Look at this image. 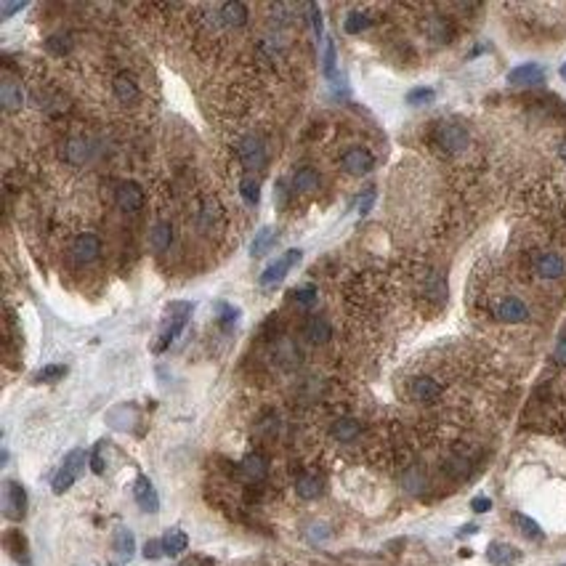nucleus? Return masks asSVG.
<instances>
[{
	"instance_id": "obj_16",
	"label": "nucleus",
	"mask_w": 566,
	"mask_h": 566,
	"mask_svg": "<svg viewBox=\"0 0 566 566\" xmlns=\"http://www.w3.org/2000/svg\"><path fill=\"white\" fill-rule=\"evenodd\" d=\"M3 543H6V550L14 556V561H19V564L24 566H32L30 564V548H27V537L19 532V529H8L6 532V537H3Z\"/></svg>"
},
{
	"instance_id": "obj_44",
	"label": "nucleus",
	"mask_w": 566,
	"mask_h": 566,
	"mask_svg": "<svg viewBox=\"0 0 566 566\" xmlns=\"http://www.w3.org/2000/svg\"><path fill=\"white\" fill-rule=\"evenodd\" d=\"M218 311H221V325L226 327V330L234 325V322H237V317H240V311L232 309V306H226V303H221V306H218Z\"/></svg>"
},
{
	"instance_id": "obj_28",
	"label": "nucleus",
	"mask_w": 566,
	"mask_h": 566,
	"mask_svg": "<svg viewBox=\"0 0 566 566\" xmlns=\"http://www.w3.org/2000/svg\"><path fill=\"white\" fill-rule=\"evenodd\" d=\"M272 245H274V229L272 226H263V229H258L256 240H253V245H250V256L253 258H263L269 250H272Z\"/></svg>"
},
{
	"instance_id": "obj_32",
	"label": "nucleus",
	"mask_w": 566,
	"mask_h": 566,
	"mask_svg": "<svg viewBox=\"0 0 566 566\" xmlns=\"http://www.w3.org/2000/svg\"><path fill=\"white\" fill-rule=\"evenodd\" d=\"M370 24H372V19L367 17L364 11H351V14L346 17V21H343V30L348 35H359V32H364Z\"/></svg>"
},
{
	"instance_id": "obj_19",
	"label": "nucleus",
	"mask_w": 566,
	"mask_h": 566,
	"mask_svg": "<svg viewBox=\"0 0 566 566\" xmlns=\"http://www.w3.org/2000/svg\"><path fill=\"white\" fill-rule=\"evenodd\" d=\"M240 471H242V476L250 481V484H258V481L266 479V473H269V463H266V457H263V455H247V457L242 460Z\"/></svg>"
},
{
	"instance_id": "obj_2",
	"label": "nucleus",
	"mask_w": 566,
	"mask_h": 566,
	"mask_svg": "<svg viewBox=\"0 0 566 566\" xmlns=\"http://www.w3.org/2000/svg\"><path fill=\"white\" fill-rule=\"evenodd\" d=\"M301 256H303V253H301V250H295V247H292V250H287L285 256H279L274 263H269V266H266V269L261 272V276H258V285H261L263 290H269V287H276V285H279V282L285 279V274L290 272V269L295 266V263H298V261H301Z\"/></svg>"
},
{
	"instance_id": "obj_51",
	"label": "nucleus",
	"mask_w": 566,
	"mask_h": 566,
	"mask_svg": "<svg viewBox=\"0 0 566 566\" xmlns=\"http://www.w3.org/2000/svg\"><path fill=\"white\" fill-rule=\"evenodd\" d=\"M476 532V527H463V529H460V534H473Z\"/></svg>"
},
{
	"instance_id": "obj_23",
	"label": "nucleus",
	"mask_w": 566,
	"mask_h": 566,
	"mask_svg": "<svg viewBox=\"0 0 566 566\" xmlns=\"http://www.w3.org/2000/svg\"><path fill=\"white\" fill-rule=\"evenodd\" d=\"M115 553H117V558L120 561H131V556L136 553V540H133V532L131 529H125V527H120L117 532H115Z\"/></svg>"
},
{
	"instance_id": "obj_20",
	"label": "nucleus",
	"mask_w": 566,
	"mask_h": 566,
	"mask_svg": "<svg viewBox=\"0 0 566 566\" xmlns=\"http://www.w3.org/2000/svg\"><path fill=\"white\" fill-rule=\"evenodd\" d=\"M112 91H115V96H117V102L120 104H136L138 102V86L133 77H128V75H117L115 77V83H112Z\"/></svg>"
},
{
	"instance_id": "obj_45",
	"label": "nucleus",
	"mask_w": 566,
	"mask_h": 566,
	"mask_svg": "<svg viewBox=\"0 0 566 566\" xmlns=\"http://www.w3.org/2000/svg\"><path fill=\"white\" fill-rule=\"evenodd\" d=\"M372 205H375V189H367L364 197L359 200V216H367L372 210Z\"/></svg>"
},
{
	"instance_id": "obj_49",
	"label": "nucleus",
	"mask_w": 566,
	"mask_h": 566,
	"mask_svg": "<svg viewBox=\"0 0 566 566\" xmlns=\"http://www.w3.org/2000/svg\"><path fill=\"white\" fill-rule=\"evenodd\" d=\"M471 508H473L476 513H487V511L492 508V500H489V498H473V500H471Z\"/></svg>"
},
{
	"instance_id": "obj_36",
	"label": "nucleus",
	"mask_w": 566,
	"mask_h": 566,
	"mask_svg": "<svg viewBox=\"0 0 566 566\" xmlns=\"http://www.w3.org/2000/svg\"><path fill=\"white\" fill-rule=\"evenodd\" d=\"M64 375H67V367H64V364H48V367H43V370L35 375V380H37V383H56V380H62Z\"/></svg>"
},
{
	"instance_id": "obj_48",
	"label": "nucleus",
	"mask_w": 566,
	"mask_h": 566,
	"mask_svg": "<svg viewBox=\"0 0 566 566\" xmlns=\"http://www.w3.org/2000/svg\"><path fill=\"white\" fill-rule=\"evenodd\" d=\"M276 191H274V200H276V205L282 207L285 205V202H287V184H285V181H282V178H279V181H276Z\"/></svg>"
},
{
	"instance_id": "obj_43",
	"label": "nucleus",
	"mask_w": 566,
	"mask_h": 566,
	"mask_svg": "<svg viewBox=\"0 0 566 566\" xmlns=\"http://www.w3.org/2000/svg\"><path fill=\"white\" fill-rule=\"evenodd\" d=\"M404 489L407 492H420L423 489V473H417V471L404 473Z\"/></svg>"
},
{
	"instance_id": "obj_4",
	"label": "nucleus",
	"mask_w": 566,
	"mask_h": 566,
	"mask_svg": "<svg viewBox=\"0 0 566 566\" xmlns=\"http://www.w3.org/2000/svg\"><path fill=\"white\" fill-rule=\"evenodd\" d=\"M3 513L11 521H19L27 513V492L19 481L8 479L3 484Z\"/></svg>"
},
{
	"instance_id": "obj_11",
	"label": "nucleus",
	"mask_w": 566,
	"mask_h": 566,
	"mask_svg": "<svg viewBox=\"0 0 566 566\" xmlns=\"http://www.w3.org/2000/svg\"><path fill=\"white\" fill-rule=\"evenodd\" d=\"M495 317H498L500 322L518 325V322H527V319H529V309H527L518 298H502L498 306H495Z\"/></svg>"
},
{
	"instance_id": "obj_40",
	"label": "nucleus",
	"mask_w": 566,
	"mask_h": 566,
	"mask_svg": "<svg viewBox=\"0 0 566 566\" xmlns=\"http://www.w3.org/2000/svg\"><path fill=\"white\" fill-rule=\"evenodd\" d=\"M160 556H165L162 540H149V543L144 545V558H147V561H157Z\"/></svg>"
},
{
	"instance_id": "obj_1",
	"label": "nucleus",
	"mask_w": 566,
	"mask_h": 566,
	"mask_svg": "<svg viewBox=\"0 0 566 566\" xmlns=\"http://www.w3.org/2000/svg\"><path fill=\"white\" fill-rule=\"evenodd\" d=\"M433 141L439 149H444L446 155H457L468 147V131L457 122H442L433 131Z\"/></svg>"
},
{
	"instance_id": "obj_5",
	"label": "nucleus",
	"mask_w": 566,
	"mask_h": 566,
	"mask_svg": "<svg viewBox=\"0 0 566 566\" xmlns=\"http://www.w3.org/2000/svg\"><path fill=\"white\" fill-rule=\"evenodd\" d=\"M171 317L165 319V325H162V332H160V343L155 346V351H162L165 346L171 343L173 338L184 330V325H187V317L189 311H191V303H173L171 309Z\"/></svg>"
},
{
	"instance_id": "obj_26",
	"label": "nucleus",
	"mask_w": 566,
	"mask_h": 566,
	"mask_svg": "<svg viewBox=\"0 0 566 566\" xmlns=\"http://www.w3.org/2000/svg\"><path fill=\"white\" fill-rule=\"evenodd\" d=\"M292 187H295V191L309 194V191L319 187V173L314 171V168H298L295 176H292Z\"/></svg>"
},
{
	"instance_id": "obj_7",
	"label": "nucleus",
	"mask_w": 566,
	"mask_h": 566,
	"mask_svg": "<svg viewBox=\"0 0 566 566\" xmlns=\"http://www.w3.org/2000/svg\"><path fill=\"white\" fill-rule=\"evenodd\" d=\"M240 162L247 168V171H258V168H263V162H266V149H263V141L256 136H247L240 141Z\"/></svg>"
},
{
	"instance_id": "obj_35",
	"label": "nucleus",
	"mask_w": 566,
	"mask_h": 566,
	"mask_svg": "<svg viewBox=\"0 0 566 566\" xmlns=\"http://www.w3.org/2000/svg\"><path fill=\"white\" fill-rule=\"evenodd\" d=\"M335 64H338V59H335V43L332 40H325V48H322V72H325V77H335Z\"/></svg>"
},
{
	"instance_id": "obj_27",
	"label": "nucleus",
	"mask_w": 566,
	"mask_h": 566,
	"mask_svg": "<svg viewBox=\"0 0 566 566\" xmlns=\"http://www.w3.org/2000/svg\"><path fill=\"white\" fill-rule=\"evenodd\" d=\"M162 548H165V556H178L189 548V537L187 532L181 529H168L165 537H162Z\"/></svg>"
},
{
	"instance_id": "obj_38",
	"label": "nucleus",
	"mask_w": 566,
	"mask_h": 566,
	"mask_svg": "<svg viewBox=\"0 0 566 566\" xmlns=\"http://www.w3.org/2000/svg\"><path fill=\"white\" fill-rule=\"evenodd\" d=\"M433 91L431 88H415V91H410L407 93V102L412 104V106H423V104H431L433 102Z\"/></svg>"
},
{
	"instance_id": "obj_25",
	"label": "nucleus",
	"mask_w": 566,
	"mask_h": 566,
	"mask_svg": "<svg viewBox=\"0 0 566 566\" xmlns=\"http://www.w3.org/2000/svg\"><path fill=\"white\" fill-rule=\"evenodd\" d=\"M295 495L301 500H317L322 495V479L319 476H301L295 481Z\"/></svg>"
},
{
	"instance_id": "obj_21",
	"label": "nucleus",
	"mask_w": 566,
	"mask_h": 566,
	"mask_svg": "<svg viewBox=\"0 0 566 566\" xmlns=\"http://www.w3.org/2000/svg\"><path fill=\"white\" fill-rule=\"evenodd\" d=\"M218 14H221V21L226 27H245V21H247V8L242 6L240 0L223 3L221 8H218Z\"/></svg>"
},
{
	"instance_id": "obj_39",
	"label": "nucleus",
	"mask_w": 566,
	"mask_h": 566,
	"mask_svg": "<svg viewBox=\"0 0 566 566\" xmlns=\"http://www.w3.org/2000/svg\"><path fill=\"white\" fill-rule=\"evenodd\" d=\"M309 14H311V27H314V35H317V37H322V35H325V21H322V11H319V6H317V3H311V6H309Z\"/></svg>"
},
{
	"instance_id": "obj_3",
	"label": "nucleus",
	"mask_w": 566,
	"mask_h": 566,
	"mask_svg": "<svg viewBox=\"0 0 566 566\" xmlns=\"http://www.w3.org/2000/svg\"><path fill=\"white\" fill-rule=\"evenodd\" d=\"M83 468H86V452H83V449H72L67 455V460H64V465H62V471H59L56 479H53V492H56V495H64L69 487L77 481Z\"/></svg>"
},
{
	"instance_id": "obj_18",
	"label": "nucleus",
	"mask_w": 566,
	"mask_h": 566,
	"mask_svg": "<svg viewBox=\"0 0 566 566\" xmlns=\"http://www.w3.org/2000/svg\"><path fill=\"white\" fill-rule=\"evenodd\" d=\"M0 104L6 112H19L24 106V91L14 80H3L0 83Z\"/></svg>"
},
{
	"instance_id": "obj_50",
	"label": "nucleus",
	"mask_w": 566,
	"mask_h": 566,
	"mask_svg": "<svg viewBox=\"0 0 566 566\" xmlns=\"http://www.w3.org/2000/svg\"><path fill=\"white\" fill-rule=\"evenodd\" d=\"M556 359L561 361V364H566V338L558 346H556Z\"/></svg>"
},
{
	"instance_id": "obj_14",
	"label": "nucleus",
	"mask_w": 566,
	"mask_h": 566,
	"mask_svg": "<svg viewBox=\"0 0 566 566\" xmlns=\"http://www.w3.org/2000/svg\"><path fill=\"white\" fill-rule=\"evenodd\" d=\"M410 396L415 402H420V404H431V402H436L442 396V386L433 377L420 375L410 383Z\"/></svg>"
},
{
	"instance_id": "obj_46",
	"label": "nucleus",
	"mask_w": 566,
	"mask_h": 566,
	"mask_svg": "<svg viewBox=\"0 0 566 566\" xmlns=\"http://www.w3.org/2000/svg\"><path fill=\"white\" fill-rule=\"evenodd\" d=\"M178 566H216V561H213L210 556H202V553H194L191 558H187V561H181Z\"/></svg>"
},
{
	"instance_id": "obj_22",
	"label": "nucleus",
	"mask_w": 566,
	"mask_h": 566,
	"mask_svg": "<svg viewBox=\"0 0 566 566\" xmlns=\"http://www.w3.org/2000/svg\"><path fill=\"white\" fill-rule=\"evenodd\" d=\"M149 245H152V250L155 253H165V250H171L173 245V226L168 221H160L152 226V232H149Z\"/></svg>"
},
{
	"instance_id": "obj_12",
	"label": "nucleus",
	"mask_w": 566,
	"mask_h": 566,
	"mask_svg": "<svg viewBox=\"0 0 566 566\" xmlns=\"http://www.w3.org/2000/svg\"><path fill=\"white\" fill-rule=\"evenodd\" d=\"M534 272L543 279H561L566 272V261L558 253H540L534 258Z\"/></svg>"
},
{
	"instance_id": "obj_10",
	"label": "nucleus",
	"mask_w": 566,
	"mask_h": 566,
	"mask_svg": "<svg viewBox=\"0 0 566 566\" xmlns=\"http://www.w3.org/2000/svg\"><path fill=\"white\" fill-rule=\"evenodd\" d=\"M133 498H136L138 508L144 513H157L160 511V498H157L155 484L147 479V476H138L136 484H133Z\"/></svg>"
},
{
	"instance_id": "obj_29",
	"label": "nucleus",
	"mask_w": 566,
	"mask_h": 566,
	"mask_svg": "<svg viewBox=\"0 0 566 566\" xmlns=\"http://www.w3.org/2000/svg\"><path fill=\"white\" fill-rule=\"evenodd\" d=\"M426 35H428L433 43H446L452 37V30H449V21L442 17H431L426 19Z\"/></svg>"
},
{
	"instance_id": "obj_17",
	"label": "nucleus",
	"mask_w": 566,
	"mask_h": 566,
	"mask_svg": "<svg viewBox=\"0 0 566 566\" xmlns=\"http://www.w3.org/2000/svg\"><path fill=\"white\" fill-rule=\"evenodd\" d=\"M359 433H361V426H359V420H354V417H338V420L330 426V436H332L335 442H341V444H348V442L359 439Z\"/></svg>"
},
{
	"instance_id": "obj_9",
	"label": "nucleus",
	"mask_w": 566,
	"mask_h": 566,
	"mask_svg": "<svg viewBox=\"0 0 566 566\" xmlns=\"http://www.w3.org/2000/svg\"><path fill=\"white\" fill-rule=\"evenodd\" d=\"M115 200H117V207L125 210V213H136L144 207V189L138 187L136 181H125L117 187L115 191Z\"/></svg>"
},
{
	"instance_id": "obj_53",
	"label": "nucleus",
	"mask_w": 566,
	"mask_h": 566,
	"mask_svg": "<svg viewBox=\"0 0 566 566\" xmlns=\"http://www.w3.org/2000/svg\"><path fill=\"white\" fill-rule=\"evenodd\" d=\"M561 77H564V80H566V62H564V64H561Z\"/></svg>"
},
{
	"instance_id": "obj_6",
	"label": "nucleus",
	"mask_w": 566,
	"mask_h": 566,
	"mask_svg": "<svg viewBox=\"0 0 566 566\" xmlns=\"http://www.w3.org/2000/svg\"><path fill=\"white\" fill-rule=\"evenodd\" d=\"M99 256H102V240H99L96 234L86 232V234H80L77 240L72 242V261H75V263L91 266V263L99 261Z\"/></svg>"
},
{
	"instance_id": "obj_13",
	"label": "nucleus",
	"mask_w": 566,
	"mask_h": 566,
	"mask_svg": "<svg viewBox=\"0 0 566 566\" xmlns=\"http://www.w3.org/2000/svg\"><path fill=\"white\" fill-rule=\"evenodd\" d=\"M543 80H545V69L540 67V64H534V62L518 64L516 69L508 72V83L511 86H540Z\"/></svg>"
},
{
	"instance_id": "obj_41",
	"label": "nucleus",
	"mask_w": 566,
	"mask_h": 566,
	"mask_svg": "<svg viewBox=\"0 0 566 566\" xmlns=\"http://www.w3.org/2000/svg\"><path fill=\"white\" fill-rule=\"evenodd\" d=\"M295 301H298L301 306H311V303L317 301V287H314V285H306V287L295 290Z\"/></svg>"
},
{
	"instance_id": "obj_30",
	"label": "nucleus",
	"mask_w": 566,
	"mask_h": 566,
	"mask_svg": "<svg viewBox=\"0 0 566 566\" xmlns=\"http://www.w3.org/2000/svg\"><path fill=\"white\" fill-rule=\"evenodd\" d=\"M64 160L72 165H83L88 160V144L86 138H69L64 144Z\"/></svg>"
},
{
	"instance_id": "obj_52",
	"label": "nucleus",
	"mask_w": 566,
	"mask_h": 566,
	"mask_svg": "<svg viewBox=\"0 0 566 566\" xmlns=\"http://www.w3.org/2000/svg\"><path fill=\"white\" fill-rule=\"evenodd\" d=\"M561 160H564V162H566V141H564V144H561Z\"/></svg>"
},
{
	"instance_id": "obj_8",
	"label": "nucleus",
	"mask_w": 566,
	"mask_h": 566,
	"mask_svg": "<svg viewBox=\"0 0 566 566\" xmlns=\"http://www.w3.org/2000/svg\"><path fill=\"white\" fill-rule=\"evenodd\" d=\"M341 162H343L346 173H351V176H364V173H370L375 168V157L370 155L364 147H351L341 157Z\"/></svg>"
},
{
	"instance_id": "obj_42",
	"label": "nucleus",
	"mask_w": 566,
	"mask_h": 566,
	"mask_svg": "<svg viewBox=\"0 0 566 566\" xmlns=\"http://www.w3.org/2000/svg\"><path fill=\"white\" fill-rule=\"evenodd\" d=\"M104 444H96L93 446V452H91V471L96 473V476H102L104 473Z\"/></svg>"
},
{
	"instance_id": "obj_37",
	"label": "nucleus",
	"mask_w": 566,
	"mask_h": 566,
	"mask_svg": "<svg viewBox=\"0 0 566 566\" xmlns=\"http://www.w3.org/2000/svg\"><path fill=\"white\" fill-rule=\"evenodd\" d=\"M46 51L53 53V56H64L69 51V37L67 35H51L46 40Z\"/></svg>"
},
{
	"instance_id": "obj_34",
	"label": "nucleus",
	"mask_w": 566,
	"mask_h": 566,
	"mask_svg": "<svg viewBox=\"0 0 566 566\" xmlns=\"http://www.w3.org/2000/svg\"><path fill=\"white\" fill-rule=\"evenodd\" d=\"M513 521H516V527L521 529L524 537H529V540H543V529H540V524H537L534 518H529V516H524V513H516Z\"/></svg>"
},
{
	"instance_id": "obj_15",
	"label": "nucleus",
	"mask_w": 566,
	"mask_h": 566,
	"mask_svg": "<svg viewBox=\"0 0 566 566\" xmlns=\"http://www.w3.org/2000/svg\"><path fill=\"white\" fill-rule=\"evenodd\" d=\"M487 561L492 566H513L516 561H521V550H516L508 543H492L487 548Z\"/></svg>"
},
{
	"instance_id": "obj_47",
	"label": "nucleus",
	"mask_w": 566,
	"mask_h": 566,
	"mask_svg": "<svg viewBox=\"0 0 566 566\" xmlns=\"http://www.w3.org/2000/svg\"><path fill=\"white\" fill-rule=\"evenodd\" d=\"M21 8H27V3H24V0H21V3H3V6H0V17L8 19L11 14L21 11Z\"/></svg>"
},
{
	"instance_id": "obj_31",
	"label": "nucleus",
	"mask_w": 566,
	"mask_h": 566,
	"mask_svg": "<svg viewBox=\"0 0 566 566\" xmlns=\"http://www.w3.org/2000/svg\"><path fill=\"white\" fill-rule=\"evenodd\" d=\"M216 221H221V205H218V200L207 197L205 202H202V207H200V226H202V229H213Z\"/></svg>"
},
{
	"instance_id": "obj_24",
	"label": "nucleus",
	"mask_w": 566,
	"mask_h": 566,
	"mask_svg": "<svg viewBox=\"0 0 566 566\" xmlns=\"http://www.w3.org/2000/svg\"><path fill=\"white\" fill-rule=\"evenodd\" d=\"M306 338H309L311 343H327L332 338V327L322 317H311L309 322H306Z\"/></svg>"
},
{
	"instance_id": "obj_33",
	"label": "nucleus",
	"mask_w": 566,
	"mask_h": 566,
	"mask_svg": "<svg viewBox=\"0 0 566 566\" xmlns=\"http://www.w3.org/2000/svg\"><path fill=\"white\" fill-rule=\"evenodd\" d=\"M240 191H242V200H245L247 205H258V200H261V184H258L256 176H245L240 181Z\"/></svg>"
}]
</instances>
